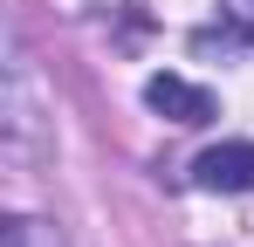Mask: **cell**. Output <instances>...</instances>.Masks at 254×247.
Segmentation results:
<instances>
[{
    "label": "cell",
    "instance_id": "cell-1",
    "mask_svg": "<svg viewBox=\"0 0 254 247\" xmlns=\"http://www.w3.org/2000/svg\"><path fill=\"white\" fill-rule=\"evenodd\" d=\"M192 179L206 185V192H254V144L248 137H227V144H213L192 158Z\"/></svg>",
    "mask_w": 254,
    "mask_h": 247
},
{
    "label": "cell",
    "instance_id": "cell-2",
    "mask_svg": "<svg viewBox=\"0 0 254 247\" xmlns=\"http://www.w3.org/2000/svg\"><path fill=\"white\" fill-rule=\"evenodd\" d=\"M144 103H151V110H158V117H172V124H206L213 117V96L206 89H199V82H186V76H151L144 82Z\"/></svg>",
    "mask_w": 254,
    "mask_h": 247
}]
</instances>
